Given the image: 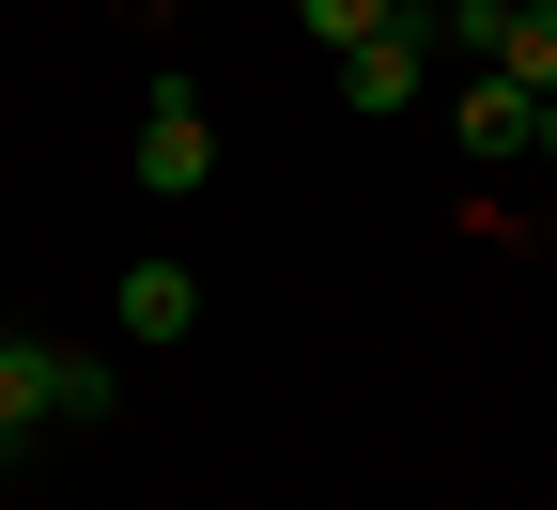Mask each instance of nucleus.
I'll use <instances>...</instances> for the list:
<instances>
[{
	"mask_svg": "<svg viewBox=\"0 0 557 510\" xmlns=\"http://www.w3.org/2000/svg\"><path fill=\"white\" fill-rule=\"evenodd\" d=\"M109 402H124V372L94 340H0V480L32 464V433H109Z\"/></svg>",
	"mask_w": 557,
	"mask_h": 510,
	"instance_id": "1",
	"label": "nucleus"
},
{
	"mask_svg": "<svg viewBox=\"0 0 557 510\" xmlns=\"http://www.w3.org/2000/svg\"><path fill=\"white\" fill-rule=\"evenodd\" d=\"M124 171L156 186V201H201V186H218V124H201L186 78H156V109H139V139H124Z\"/></svg>",
	"mask_w": 557,
	"mask_h": 510,
	"instance_id": "2",
	"label": "nucleus"
},
{
	"mask_svg": "<svg viewBox=\"0 0 557 510\" xmlns=\"http://www.w3.org/2000/svg\"><path fill=\"white\" fill-rule=\"evenodd\" d=\"M418 94H434V16H387L372 47H341V109H372V124H403Z\"/></svg>",
	"mask_w": 557,
	"mask_h": 510,
	"instance_id": "3",
	"label": "nucleus"
},
{
	"mask_svg": "<svg viewBox=\"0 0 557 510\" xmlns=\"http://www.w3.org/2000/svg\"><path fill=\"white\" fill-rule=\"evenodd\" d=\"M109 310H124L139 356H171V340H201V278H186V263H124V295H109Z\"/></svg>",
	"mask_w": 557,
	"mask_h": 510,
	"instance_id": "4",
	"label": "nucleus"
},
{
	"mask_svg": "<svg viewBox=\"0 0 557 510\" xmlns=\"http://www.w3.org/2000/svg\"><path fill=\"white\" fill-rule=\"evenodd\" d=\"M449 139H465L480 171H496V156H527V94H511V78H465V109H449Z\"/></svg>",
	"mask_w": 557,
	"mask_h": 510,
	"instance_id": "5",
	"label": "nucleus"
},
{
	"mask_svg": "<svg viewBox=\"0 0 557 510\" xmlns=\"http://www.w3.org/2000/svg\"><path fill=\"white\" fill-rule=\"evenodd\" d=\"M511 94H557V0H511V47H496Z\"/></svg>",
	"mask_w": 557,
	"mask_h": 510,
	"instance_id": "6",
	"label": "nucleus"
},
{
	"mask_svg": "<svg viewBox=\"0 0 557 510\" xmlns=\"http://www.w3.org/2000/svg\"><path fill=\"white\" fill-rule=\"evenodd\" d=\"M387 16H418V0H295V32H310L325 62H341V47H372Z\"/></svg>",
	"mask_w": 557,
	"mask_h": 510,
	"instance_id": "7",
	"label": "nucleus"
},
{
	"mask_svg": "<svg viewBox=\"0 0 557 510\" xmlns=\"http://www.w3.org/2000/svg\"><path fill=\"white\" fill-rule=\"evenodd\" d=\"M434 47H449V62H480V78H496V47H511V0H449V16H434Z\"/></svg>",
	"mask_w": 557,
	"mask_h": 510,
	"instance_id": "8",
	"label": "nucleus"
},
{
	"mask_svg": "<svg viewBox=\"0 0 557 510\" xmlns=\"http://www.w3.org/2000/svg\"><path fill=\"white\" fill-rule=\"evenodd\" d=\"M527 156H542V171H557V94H527Z\"/></svg>",
	"mask_w": 557,
	"mask_h": 510,
	"instance_id": "9",
	"label": "nucleus"
}]
</instances>
